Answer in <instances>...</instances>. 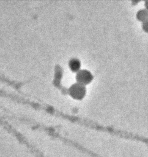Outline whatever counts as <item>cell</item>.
<instances>
[{
  "instance_id": "cell-2",
  "label": "cell",
  "mask_w": 148,
  "mask_h": 157,
  "mask_svg": "<svg viewBox=\"0 0 148 157\" xmlns=\"http://www.w3.org/2000/svg\"><path fill=\"white\" fill-rule=\"evenodd\" d=\"M83 88H85L82 85H73L71 89L72 90V93L77 95V97H79L80 96H82L83 94L84 93L83 91Z\"/></svg>"
},
{
  "instance_id": "cell-1",
  "label": "cell",
  "mask_w": 148,
  "mask_h": 157,
  "mask_svg": "<svg viewBox=\"0 0 148 157\" xmlns=\"http://www.w3.org/2000/svg\"><path fill=\"white\" fill-rule=\"evenodd\" d=\"M77 78L82 83H87L91 80L92 76L87 71H81L77 74Z\"/></svg>"
},
{
  "instance_id": "cell-3",
  "label": "cell",
  "mask_w": 148,
  "mask_h": 157,
  "mask_svg": "<svg viewBox=\"0 0 148 157\" xmlns=\"http://www.w3.org/2000/svg\"><path fill=\"white\" fill-rule=\"evenodd\" d=\"M69 65L71 69L73 71L78 70L80 68V61L77 59H72L69 62Z\"/></svg>"
}]
</instances>
